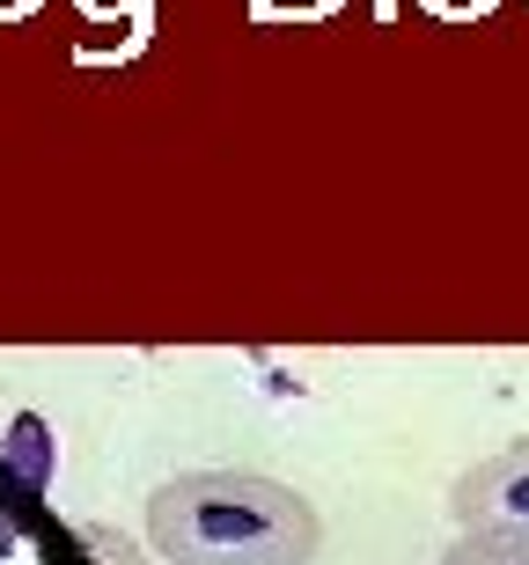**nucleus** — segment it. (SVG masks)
<instances>
[{
	"instance_id": "obj_1",
	"label": "nucleus",
	"mask_w": 529,
	"mask_h": 565,
	"mask_svg": "<svg viewBox=\"0 0 529 565\" xmlns=\"http://www.w3.org/2000/svg\"><path fill=\"white\" fill-rule=\"evenodd\" d=\"M162 565H317L324 522L295 484L257 470H177L148 492Z\"/></svg>"
},
{
	"instance_id": "obj_2",
	"label": "nucleus",
	"mask_w": 529,
	"mask_h": 565,
	"mask_svg": "<svg viewBox=\"0 0 529 565\" xmlns=\"http://www.w3.org/2000/svg\"><path fill=\"white\" fill-rule=\"evenodd\" d=\"M448 522L456 529H522L529 536V434L448 478Z\"/></svg>"
},
{
	"instance_id": "obj_3",
	"label": "nucleus",
	"mask_w": 529,
	"mask_h": 565,
	"mask_svg": "<svg viewBox=\"0 0 529 565\" xmlns=\"http://www.w3.org/2000/svg\"><path fill=\"white\" fill-rule=\"evenodd\" d=\"M442 565H529V536L522 529H456Z\"/></svg>"
},
{
	"instance_id": "obj_4",
	"label": "nucleus",
	"mask_w": 529,
	"mask_h": 565,
	"mask_svg": "<svg viewBox=\"0 0 529 565\" xmlns=\"http://www.w3.org/2000/svg\"><path fill=\"white\" fill-rule=\"evenodd\" d=\"M74 544H82L96 565H140V551H133L118 529H104V522H74Z\"/></svg>"
},
{
	"instance_id": "obj_5",
	"label": "nucleus",
	"mask_w": 529,
	"mask_h": 565,
	"mask_svg": "<svg viewBox=\"0 0 529 565\" xmlns=\"http://www.w3.org/2000/svg\"><path fill=\"white\" fill-rule=\"evenodd\" d=\"M88 22H148V8L155 0H74Z\"/></svg>"
},
{
	"instance_id": "obj_6",
	"label": "nucleus",
	"mask_w": 529,
	"mask_h": 565,
	"mask_svg": "<svg viewBox=\"0 0 529 565\" xmlns=\"http://www.w3.org/2000/svg\"><path fill=\"white\" fill-rule=\"evenodd\" d=\"M426 15H442V22H478V15H493L500 0H420Z\"/></svg>"
},
{
	"instance_id": "obj_7",
	"label": "nucleus",
	"mask_w": 529,
	"mask_h": 565,
	"mask_svg": "<svg viewBox=\"0 0 529 565\" xmlns=\"http://www.w3.org/2000/svg\"><path fill=\"white\" fill-rule=\"evenodd\" d=\"M251 15L257 22H317V15H309V0H251Z\"/></svg>"
},
{
	"instance_id": "obj_8",
	"label": "nucleus",
	"mask_w": 529,
	"mask_h": 565,
	"mask_svg": "<svg viewBox=\"0 0 529 565\" xmlns=\"http://www.w3.org/2000/svg\"><path fill=\"white\" fill-rule=\"evenodd\" d=\"M38 8H44V0H0V22H30Z\"/></svg>"
},
{
	"instance_id": "obj_9",
	"label": "nucleus",
	"mask_w": 529,
	"mask_h": 565,
	"mask_svg": "<svg viewBox=\"0 0 529 565\" xmlns=\"http://www.w3.org/2000/svg\"><path fill=\"white\" fill-rule=\"evenodd\" d=\"M390 8H398V0H382V15H390Z\"/></svg>"
}]
</instances>
